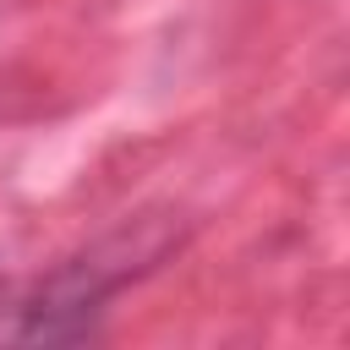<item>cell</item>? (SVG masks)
<instances>
[{
	"label": "cell",
	"mask_w": 350,
	"mask_h": 350,
	"mask_svg": "<svg viewBox=\"0 0 350 350\" xmlns=\"http://www.w3.org/2000/svg\"><path fill=\"white\" fill-rule=\"evenodd\" d=\"M11 301H16V284L0 279V339H5V345H11Z\"/></svg>",
	"instance_id": "cell-1"
}]
</instances>
